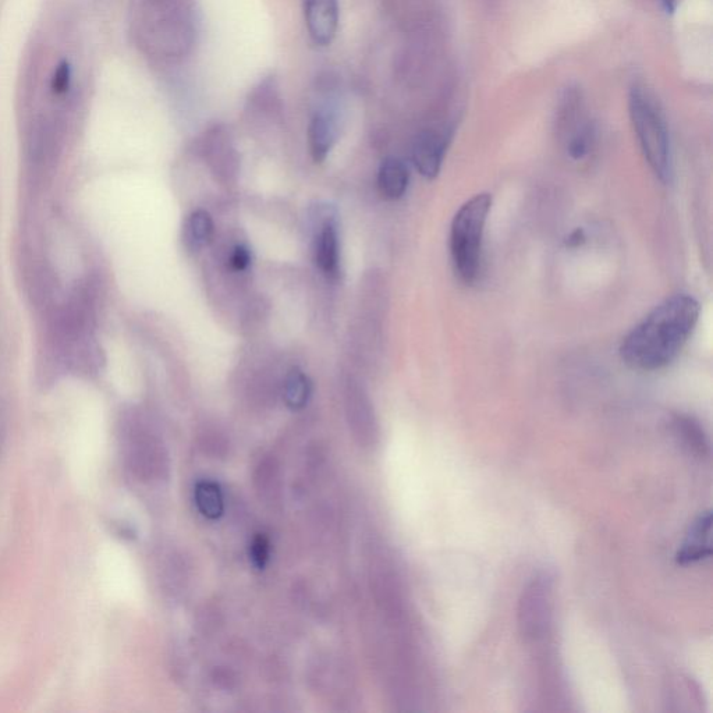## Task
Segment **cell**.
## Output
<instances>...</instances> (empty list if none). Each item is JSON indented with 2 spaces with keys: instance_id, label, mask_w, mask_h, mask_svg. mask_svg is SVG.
I'll return each instance as SVG.
<instances>
[{
  "instance_id": "cell-13",
  "label": "cell",
  "mask_w": 713,
  "mask_h": 713,
  "mask_svg": "<svg viewBox=\"0 0 713 713\" xmlns=\"http://www.w3.org/2000/svg\"><path fill=\"white\" fill-rule=\"evenodd\" d=\"M195 503L207 519L216 520L225 512L221 487L214 481H201L195 487Z\"/></svg>"
},
{
  "instance_id": "cell-17",
  "label": "cell",
  "mask_w": 713,
  "mask_h": 713,
  "mask_svg": "<svg viewBox=\"0 0 713 713\" xmlns=\"http://www.w3.org/2000/svg\"><path fill=\"white\" fill-rule=\"evenodd\" d=\"M251 560L258 569H264L269 560V541L265 535H258L251 544Z\"/></svg>"
},
{
  "instance_id": "cell-6",
  "label": "cell",
  "mask_w": 713,
  "mask_h": 713,
  "mask_svg": "<svg viewBox=\"0 0 713 713\" xmlns=\"http://www.w3.org/2000/svg\"><path fill=\"white\" fill-rule=\"evenodd\" d=\"M305 24L315 44H331L338 33V0H303Z\"/></svg>"
},
{
  "instance_id": "cell-2",
  "label": "cell",
  "mask_w": 713,
  "mask_h": 713,
  "mask_svg": "<svg viewBox=\"0 0 713 713\" xmlns=\"http://www.w3.org/2000/svg\"><path fill=\"white\" fill-rule=\"evenodd\" d=\"M491 208V194L474 195L461 205L450 227V255L454 272L468 286L474 285L480 276L482 240Z\"/></svg>"
},
{
  "instance_id": "cell-16",
  "label": "cell",
  "mask_w": 713,
  "mask_h": 713,
  "mask_svg": "<svg viewBox=\"0 0 713 713\" xmlns=\"http://www.w3.org/2000/svg\"><path fill=\"white\" fill-rule=\"evenodd\" d=\"M70 81H72V69L67 62H62L58 66V69L53 73L51 88L53 94L62 95L65 94L70 87Z\"/></svg>"
},
{
  "instance_id": "cell-20",
  "label": "cell",
  "mask_w": 713,
  "mask_h": 713,
  "mask_svg": "<svg viewBox=\"0 0 713 713\" xmlns=\"http://www.w3.org/2000/svg\"><path fill=\"white\" fill-rule=\"evenodd\" d=\"M666 13H675L680 0H661Z\"/></svg>"
},
{
  "instance_id": "cell-7",
  "label": "cell",
  "mask_w": 713,
  "mask_h": 713,
  "mask_svg": "<svg viewBox=\"0 0 713 713\" xmlns=\"http://www.w3.org/2000/svg\"><path fill=\"white\" fill-rule=\"evenodd\" d=\"M711 510L697 517V520L688 528L686 539L676 555V562L681 566H688L711 558Z\"/></svg>"
},
{
  "instance_id": "cell-12",
  "label": "cell",
  "mask_w": 713,
  "mask_h": 713,
  "mask_svg": "<svg viewBox=\"0 0 713 713\" xmlns=\"http://www.w3.org/2000/svg\"><path fill=\"white\" fill-rule=\"evenodd\" d=\"M214 233L215 226L211 215L207 211L198 209L188 216L186 225H184V244L188 250L195 253V251H200L211 244Z\"/></svg>"
},
{
  "instance_id": "cell-9",
  "label": "cell",
  "mask_w": 713,
  "mask_h": 713,
  "mask_svg": "<svg viewBox=\"0 0 713 713\" xmlns=\"http://www.w3.org/2000/svg\"><path fill=\"white\" fill-rule=\"evenodd\" d=\"M315 262L325 275H338L339 237L336 223L328 219L319 230L314 246Z\"/></svg>"
},
{
  "instance_id": "cell-1",
  "label": "cell",
  "mask_w": 713,
  "mask_h": 713,
  "mask_svg": "<svg viewBox=\"0 0 713 713\" xmlns=\"http://www.w3.org/2000/svg\"><path fill=\"white\" fill-rule=\"evenodd\" d=\"M700 314V303L688 294L663 301L623 339L624 364L642 372L668 367L693 335Z\"/></svg>"
},
{
  "instance_id": "cell-18",
  "label": "cell",
  "mask_w": 713,
  "mask_h": 713,
  "mask_svg": "<svg viewBox=\"0 0 713 713\" xmlns=\"http://www.w3.org/2000/svg\"><path fill=\"white\" fill-rule=\"evenodd\" d=\"M251 264V253L246 246H237L234 248L232 257H230V265L234 271H244Z\"/></svg>"
},
{
  "instance_id": "cell-15",
  "label": "cell",
  "mask_w": 713,
  "mask_h": 713,
  "mask_svg": "<svg viewBox=\"0 0 713 713\" xmlns=\"http://www.w3.org/2000/svg\"><path fill=\"white\" fill-rule=\"evenodd\" d=\"M675 428L677 435L683 439V442L686 443L687 448L690 449L691 452L700 454V456H704L705 453H708L709 446L707 438H705L704 431H702L700 424L695 422L693 418L686 417V415H679L675 420Z\"/></svg>"
},
{
  "instance_id": "cell-8",
  "label": "cell",
  "mask_w": 713,
  "mask_h": 713,
  "mask_svg": "<svg viewBox=\"0 0 713 713\" xmlns=\"http://www.w3.org/2000/svg\"><path fill=\"white\" fill-rule=\"evenodd\" d=\"M31 161L37 165H48L55 161L59 152V134L55 124L49 119H38L31 129L28 140Z\"/></svg>"
},
{
  "instance_id": "cell-3",
  "label": "cell",
  "mask_w": 713,
  "mask_h": 713,
  "mask_svg": "<svg viewBox=\"0 0 713 713\" xmlns=\"http://www.w3.org/2000/svg\"><path fill=\"white\" fill-rule=\"evenodd\" d=\"M145 33L165 58H183L195 37L191 0H143Z\"/></svg>"
},
{
  "instance_id": "cell-4",
  "label": "cell",
  "mask_w": 713,
  "mask_h": 713,
  "mask_svg": "<svg viewBox=\"0 0 713 713\" xmlns=\"http://www.w3.org/2000/svg\"><path fill=\"white\" fill-rule=\"evenodd\" d=\"M629 109L631 123L636 131L642 154L651 166L652 172L662 183L672 182V144H670L668 124L661 108L656 104V99L645 91V88H633Z\"/></svg>"
},
{
  "instance_id": "cell-14",
  "label": "cell",
  "mask_w": 713,
  "mask_h": 713,
  "mask_svg": "<svg viewBox=\"0 0 713 713\" xmlns=\"http://www.w3.org/2000/svg\"><path fill=\"white\" fill-rule=\"evenodd\" d=\"M312 393L310 378L299 368L289 371L285 381V400L292 410H301L307 406Z\"/></svg>"
},
{
  "instance_id": "cell-5",
  "label": "cell",
  "mask_w": 713,
  "mask_h": 713,
  "mask_svg": "<svg viewBox=\"0 0 713 713\" xmlns=\"http://www.w3.org/2000/svg\"><path fill=\"white\" fill-rule=\"evenodd\" d=\"M450 141L448 131L425 130L415 138L413 162L421 176L435 179L441 172Z\"/></svg>"
},
{
  "instance_id": "cell-11",
  "label": "cell",
  "mask_w": 713,
  "mask_h": 713,
  "mask_svg": "<svg viewBox=\"0 0 713 713\" xmlns=\"http://www.w3.org/2000/svg\"><path fill=\"white\" fill-rule=\"evenodd\" d=\"M336 141V124L331 115L319 112L308 127V144L315 162H324Z\"/></svg>"
},
{
  "instance_id": "cell-10",
  "label": "cell",
  "mask_w": 713,
  "mask_h": 713,
  "mask_svg": "<svg viewBox=\"0 0 713 713\" xmlns=\"http://www.w3.org/2000/svg\"><path fill=\"white\" fill-rule=\"evenodd\" d=\"M410 172L406 163L397 158L383 161L378 175V188L386 200H399L409 187Z\"/></svg>"
},
{
  "instance_id": "cell-19",
  "label": "cell",
  "mask_w": 713,
  "mask_h": 713,
  "mask_svg": "<svg viewBox=\"0 0 713 713\" xmlns=\"http://www.w3.org/2000/svg\"><path fill=\"white\" fill-rule=\"evenodd\" d=\"M585 239H587V237H585L583 229L574 230V232L571 233L569 237H567L566 246L570 248H577L583 246V244L585 243Z\"/></svg>"
}]
</instances>
